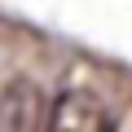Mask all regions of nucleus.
Listing matches in <instances>:
<instances>
[{"instance_id": "1", "label": "nucleus", "mask_w": 132, "mask_h": 132, "mask_svg": "<svg viewBox=\"0 0 132 132\" xmlns=\"http://www.w3.org/2000/svg\"><path fill=\"white\" fill-rule=\"evenodd\" d=\"M0 123H5V132H48L44 88L31 79H9L0 93Z\"/></svg>"}, {"instance_id": "2", "label": "nucleus", "mask_w": 132, "mask_h": 132, "mask_svg": "<svg viewBox=\"0 0 132 132\" xmlns=\"http://www.w3.org/2000/svg\"><path fill=\"white\" fill-rule=\"evenodd\" d=\"M48 132H106V110L93 93L71 88L48 110Z\"/></svg>"}]
</instances>
